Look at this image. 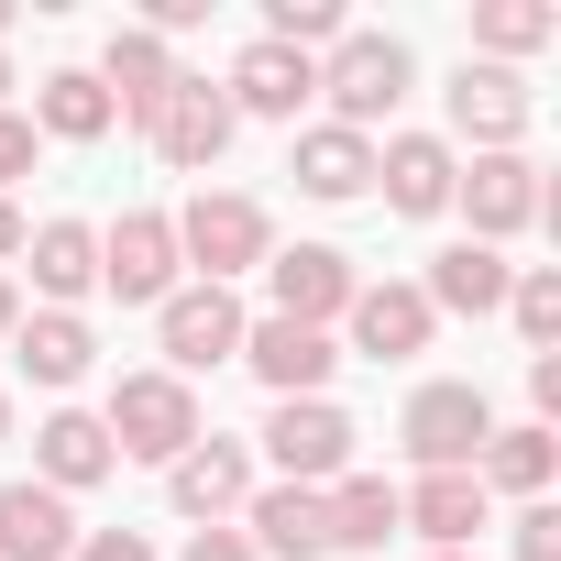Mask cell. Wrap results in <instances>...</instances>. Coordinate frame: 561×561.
<instances>
[{
    "mask_svg": "<svg viewBox=\"0 0 561 561\" xmlns=\"http://www.w3.org/2000/svg\"><path fill=\"white\" fill-rule=\"evenodd\" d=\"M165 220H176L187 287H231V275H253V264L275 253V220H264V198H242V187H198V198L165 209Z\"/></svg>",
    "mask_w": 561,
    "mask_h": 561,
    "instance_id": "cell-1",
    "label": "cell"
},
{
    "mask_svg": "<svg viewBox=\"0 0 561 561\" xmlns=\"http://www.w3.org/2000/svg\"><path fill=\"white\" fill-rule=\"evenodd\" d=\"M100 430H111V451H122V462H176L209 419H198V386H176V375L154 364V375H122V386H111Z\"/></svg>",
    "mask_w": 561,
    "mask_h": 561,
    "instance_id": "cell-2",
    "label": "cell"
},
{
    "mask_svg": "<svg viewBox=\"0 0 561 561\" xmlns=\"http://www.w3.org/2000/svg\"><path fill=\"white\" fill-rule=\"evenodd\" d=\"M397 440H408V462H419V473H473V462H484V440H495V408H484V386L430 375V386L408 397Z\"/></svg>",
    "mask_w": 561,
    "mask_h": 561,
    "instance_id": "cell-3",
    "label": "cell"
},
{
    "mask_svg": "<svg viewBox=\"0 0 561 561\" xmlns=\"http://www.w3.org/2000/svg\"><path fill=\"white\" fill-rule=\"evenodd\" d=\"M408 78H419V67H408L397 34H342V45L320 56V100H331V122L364 133V144H375V122L408 100Z\"/></svg>",
    "mask_w": 561,
    "mask_h": 561,
    "instance_id": "cell-4",
    "label": "cell"
},
{
    "mask_svg": "<svg viewBox=\"0 0 561 561\" xmlns=\"http://www.w3.org/2000/svg\"><path fill=\"white\" fill-rule=\"evenodd\" d=\"M353 419L331 408V397H275V419H264V462H275V484H342L353 473Z\"/></svg>",
    "mask_w": 561,
    "mask_h": 561,
    "instance_id": "cell-5",
    "label": "cell"
},
{
    "mask_svg": "<svg viewBox=\"0 0 561 561\" xmlns=\"http://www.w3.org/2000/svg\"><path fill=\"white\" fill-rule=\"evenodd\" d=\"M100 287H111L122 309H165V298L187 287V264H176V220H165V209H122V220L100 231Z\"/></svg>",
    "mask_w": 561,
    "mask_h": 561,
    "instance_id": "cell-6",
    "label": "cell"
},
{
    "mask_svg": "<svg viewBox=\"0 0 561 561\" xmlns=\"http://www.w3.org/2000/svg\"><path fill=\"white\" fill-rule=\"evenodd\" d=\"M144 144H154V165H176V176H209V165L231 154V100H220L209 78H187V67H176V89L144 111Z\"/></svg>",
    "mask_w": 561,
    "mask_h": 561,
    "instance_id": "cell-7",
    "label": "cell"
},
{
    "mask_svg": "<svg viewBox=\"0 0 561 561\" xmlns=\"http://www.w3.org/2000/svg\"><path fill=\"white\" fill-rule=\"evenodd\" d=\"M451 209L473 220L462 242H484V253H495V242H517V231L550 209V187H539V165H528V154H473V165L451 176Z\"/></svg>",
    "mask_w": 561,
    "mask_h": 561,
    "instance_id": "cell-8",
    "label": "cell"
},
{
    "mask_svg": "<svg viewBox=\"0 0 561 561\" xmlns=\"http://www.w3.org/2000/svg\"><path fill=\"white\" fill-rule=\"evenodd\" d=\"M154 353H165L176 386L209 375V364H242V298H231V287H176V298L154 309Z\"/></svg>",
    "mask_w": 561,
    "mask_h": 561,
    "instance_id": "cell-9",
    "label": "cell"
},
{
    "mask_svg": "<svg viewBox=\"0 0 561 561\" xmlns=\"http://www.w3.org/2000/svg\"><path fill=\"white\" fill-rule=\"evenodd\" d=\"M165 495H176V517H187V528H231V517H242V495H253V451H242V440H220V430H198V440L165 462Z\"/></svg>",
    "mask_w": 561,
    "mask_h": 561,
    "instance_id": "cell-10",
    "label": "cell"
},
{
    "mask_svg": "<svg viewBox=\"0 0 561 561\" xmlns=\"http://www.w3.org/2000/svg\"><path fill=\"white\" fill-rule=\"evenodd\" d=\"M264 287H275V309L264 320H298V331H331L342 309H353V253H331V242H298V253H264Z\"/></svg>",
    "mask_w": 561,
    "mask_h": 561,
    "instance_id": "cell-11",
    "label": "cell"
},
{
    "mask_svg": "<svg viewBox=\"0 0 561 561\" xmlns=\"http://www.w3.org/2000/svg\"><path fill=\"white\" fill-rule=\"evenodd\" d=\"M451 133H462L473 154H517V133H528V78L462 56V67H451Z\"/></svg>",
    "mask_w": 561,
    "mask_h": 561,
    "instance_id": "cell-12",
    "label": "cell"
},
{
    "mask_svg": "<svg viewBox=\"0 0 561 561\" xmlns=\"http://www.w3.org/2000/svg\"><path fill=\"white\" fill-rule=\"evenodd\" d=\"M220 100H231V122L253 111V122H298L309 100H320V56H287V45H242L231 56V78H220Z\"/></svg>",
    "mask_w": 561,
    "mask_h": 561,
    "instance_id": "cell-13",
    "label": "cell"
},
{
    "mask_svg": "<svg viewBox=\"0 0 561 561\" xmlns=\"http://www.w3.org/2000/svg\"><path fill=\"white\" fill-rule=\"evenodd\" d=\"M342 331H353V353L364 364H419L430 342H440V320H430V298L419 287H353V309H342Z\"/></svg>",
    "mask_w": 561,
    "mask_h": 561,
    "instance_id": "cell-14",
    "label": "cell"
},
{
    "mask_svg": "<svg viewBox=\"0 0 561 561\" xmlns=\"http://www.w3.org/2000/svg\"><path fill=\"white\" fill-rule=\"evenodd\" d=\"M451 176H462V154H451L440 133H397V144H375V187H386L397 220H440V209H451Z\"/></svg>",
    "mask_w": 561,
    "mask_h": 561,
    "instance_id": "cell-15",
    "label": "cell"
},
{
    "mask_svg": "<svg viewBox=\"0 0 561 561\" xmlns=\"http://www.w3.org/2000/svg\"><path fill=\"white\" fill-rule=\"evenodd\" d=\"M231 528L253 539V561H320V550H331V517H320L309 484H253Z\"/></svg>",
    "mask_w": 561,
    "mask_h": 561,
    "instance_id": "cell-16",
    "label": "cell"
},
{
    "mask_svg": "<svg viewBox=\"0 0 561 561\" xmlns=\"http://www.w3.org/2000/svg\"><path fill=\"white\" fill-rule=\"evenodd\" d=\"M122 473V451H111V430L89 419V408H56L45 430H34V484L45 495H89V484H111Z\"/></svg>",
    "mask_w": 561,
    "mask_h": 561,
    "instance_id": "cell-17",
    "label": "cell"
},
{
    "mask_svg": "<svg viewBox=\"0 0 561 561\" xmlns=\"http://www.w3.org/2000/svg\"><path fill=\"white\" fill-rule=\"evenodd\" d=\"M506 287H517V264H506V253H484V242H451V253H430V275H419L430 320H495V309H506Z\"/></svg>",
    "mask_w": 561,
    "mask_h": 561,
    "instance_id": "cell-18",
    "label": "cell"
},
{
    "mask_svg": "<svg viewBox=\"0 0 561 561\" xmlns=\"http://www.w3.org/2000/svg\"><path fill=\"white\" fill-rule=\"evenodd\" d=\"M242 364H253L275 397H320L331 364H342V342H331V331H298V320H242Z\"/></svg>",
    "mask_w": 561,
    "mask_h": 561,
    "instance_id": "cell-19",
    "label": "cell"
},
{
    "mask_svg": "<svg viewBox=\"0 0 561 561\" xmlns=\"http://www.w3.org/2000/svg\"><path fill=\"white\" fill-rule=\"evenodd\" d=\"M287 176H298V198L342 209V198H364V187H375V144H364V133H342V122H309V133L287 144Z\"/></svg>",
    "mask_w": 561,
    "mask_h": 561,
    "instance_id": "cell-20",
    "label": "cell"
},
{
    "mask_svg": "<svg viewBox=\"0 0 561 561\" xmlns=\"http://www.w3.org/2000/svg\"><path fill=\"white\" fill-rule=\"evenodd\" d=\"M397 517H408L430 550H473V539L495 528V495H484L473 473H419V484L397 495Z\"/></svg>",
    "mask_w": 561,
    "mask_h": 561,
    "instance_id": "cell-21",
    "label": "cell"
},
{
    "mask_svg": "<svg viewBox=\"0 0 561 561\" xmlns=\"http://www.w3.org/2000/svg\"><path fill=\"white\" fill-rule=\"evenodd\" d=\"M23 264H34L45 309L100 298V231H89V220H34V231H23Z\"/></svg>",
    "mask_w": 561,
    "mask_h": 561,
    "instance_id": "cell-22",
    "label": "cell"
},
{
    "mask_svg": "<svg viewBox=\"0 0 561 561\" xmlns=\"http://www.w3.org/2000/svg\"><path fill=\"white\" fill-rule=\"evenodd\" d=\"M78 550V506L45 495L34 473L23 484H0V561H67Z\"/></svg>",
    "mask_w": 561,
    "mask_h": 561,
    "instance_id": "cell-23",
    "label": "cell"
},
{
    "mask_svg": "<svg viewBox=\"0 0 561 561\" xmlns=\"http://www.w3.org/2000/svg\"><path fill=\"white\" fill-rule=\"evenodd\" d=\"M89 78L111 89V111H133V122H144V111H154V100L176 89V56H165V34H144V23H122V34L100 45V67H89Z\"/></svg>",
    "mask_w": 561,
    "mask_h": 561,
    "instance_id": "cell-24",
    "label": "cell"
},
{
    "mask_svg": "<svg viewBox=\"0 0 561 561\" xmlns=\"http://www.w3.org/2000/svg\"><path fill=\"white\" fill-rule=\"evenodd\" d=\"M12 342H23V375H34V386H56V397H67V386H89V364H100V331H89L78 309H23V331H12Z\"/></svg>",
    "mask_w": 561,
    "mask_h": 561,
    "instance_id": "cell-25",
    "label": "cell"
},
{
    "mask_svg": "<svg viewBox=\"0 0 561 561\" xmlns=\"http://www.w3.org/2000/svg\"><path fill=\"white\" fill-rule=\"evenodd\" d=\"M550 473H561V430H539V419H517V430H495L484 440V462H473V484L484 495H550Z\"/></svg>",
    "mask_w": 561,
    "mask_h": 561,
    "instance_id": "cell-26",
    "label": "cell"
},
{
    "mask_svg": "<svg viewBox=\"0 0 561 561\" xmlns=\"http://www.w3.org/2000/svg\"><path fill=\"white\" fill-rule=\"evenodd\" d=\"M320 517H331V550H386V539L408 528L386 473H342V484H320Z\"/></svg>",
    "mask_w": 561,
    "mask_h": 561,
    "instance_id": "cell-27",
    "label": "cell"
},
{
    "mask_svg": "<svg viewBox=\"0 0 561 561\" xmlns=\"http://www.w3.org/2000/svg\"><path fill=\"white\" fill-rule=\"evenodd\" d=\"M122 111H111V89L89 78V67H56V78H34V133H56V144H100Z\"/></svg>",
    "mask_w": 561,
    "mask_h": 561,
    "instance_id": "cell-28",
    "label": "cell"
},
{
    "mask_svg": "<svg viewBox=\"0 0 561 561\" xmlns=\"http://www.w3.org/2000/svg\"><path fill=\"white\" fill-rule=\"evenodd\" d=\"M550 34H561L550 0H473V56H484V67H517V56H539Z\"/></svg>",
    "mask_w": 561,
    "mask_h": 561,
    "instance_id": "cell-29",
    "label": "cell"
},
{
    "mask_svg": "<svg viewBox=\"0 0 561 561\" xmlns=\"http://www.w3.org/2000/svg\"><path fill=\"white\" fill-rule=\"evenodd\" d=\"M506 320H517V342H528V353H561V264H517Z\"/></svg>",
    "mask_w": 561,
    "mask_h": 561,
    "instance_id": "cell-30",
    "label": "cell"
},
{
    "mask_svg": "<svg viewBox=\"0 0 561 561\" xmlns=\"http://www.w3.org/2000/svg\"><path fill=\"white\" fill-rule=\"evenodd\" d=\"M517 561H561V506H517Z\"/></svg>",
    "mask_w": 561,
    "mask_h": 561,
    "instance_id": "cell-31",
    "label": "cell"
},
{
    "mask_svg": "<svg viewBox=\"0 0 561 561\" xmlns=\"http://www.w3.org/2000/svg\"><path fill=\"white\" fill-rule=\"evenodd\" d=\"M67 561H154V539H144V528H78Z\"/></svg>",
    "mask_w": 561,
    "mask_h": 561,
    "instance_id": "cell-32",
    "label": "cell"
},
{
    "mask_svg": "<svg viewBox=\"0 0 561 561\" xmlns=\"http://www.w3.org/2000/svg\"><path fill=\"white\" fill-rule=\"evenodd\" d=\"M12 176H34V122L0 111V187H12Z\"/></svg>",
    "mask_w": 561,
    "mask_h": 561,
    "instance_id": "cell-33",
    "label": "cell"
},
{
    "mask_svg": "<svg viewBox=\"0 0 561 561\" xmlns=\"http://www.w3.org/2000/svg\"><path fill=\"white\" fill-rule=\"evenodd\" d=\"M176 561H253V539H242V528H187Z\"/></svg>",
    "mask_w": 561,
    "mask_h": 561,
    "instance_id": "cell-34",
    "label": "cell"
},
{
    "mask_svg": "<svg viewBox=\"0 0 561 561\" xmlns=\"http://www.w3.org/2000/svg\"><path fill=\"white\" fill-rule=\"evenodd\" d=\"M528 397H539V430L561 419V353H528Z\"/></svg>",
    "mask_w": 561,
    "mask_h": 561,
    "instance_id": "cell-35",
    "label": "cell"
},
{
    "mask_svg": "<svg viewBox=\"0 0 561 561\" xmlns=\"http://www.w3.org/2000/svg\"><path fill=\"white\" fill-rule=\"evenodd\" d=\"M12 264H23V209L0 198V275H12Z\"/></svg>",
    "mask_w": 561,
    "mask_h": 561,
    "instance_id": "cell-36",
    "label": "cell"
},
{
    "mask_svg": "<svg viewBox=\"0 0 561 561\" xmlns=\"http://www.w3.org/2000/svg\"><path fill=\"white\" fill-rule=\"evenodd\" d=\"M23 331V298H12V275H0V342H12Z\"/></svg>",
    "mask_w": 561,
    "mask_h": 561,
    "instance_id": "cell-37",
    "label": "cell"
},
{
    "mask_svg": "<svg viewBox=\"0 0 561 561\" xmlns=\"http://www.w3.org/2000/svg\"><path fill=\"white\" fill-rule=\"evenodd\" d=\"M430 561H484V550H430Z\"/></svg>",
    "mask_w": 561,
    "mask_h": 561,
    "instance_id": "cell-38",
    "label": "cell"
},
{
    "mask_svg": "<svg viewBox=\"0 0 561 561\" xmlns=\"http://www.w3.org/2000/svg\"><path fill=\"white\" fill-rule=\"evenodd\" d=\"M0 440H12V397H0Z\"/></svg>",
    "mask_w": 561,
    "mask_h": 561,
    "instance_id": "cell-39",
    "label": "cell"
},
{
    "mask_svg": "<svg viewBox=\"0 0 561 561\" xmlns=\"http://www.w3.org/2000/svg\"><path fill=\"white\" fill-rule=\"evenodd\" d=\"M0 89H12V56H0Z\"/></svg>",
    "mask_w": 561,
    "mask_h": 561,
    "instance_id": "cell-40",
    "label": "cell"
}]
</instances>
